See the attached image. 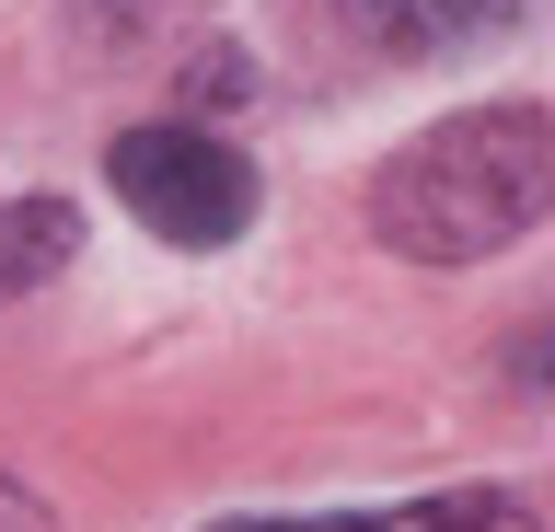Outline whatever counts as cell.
I'll return each mask as SVG.
<instances>
[{"instance_id":"cell-2","label":"cell","mask_w":555,"mask_h":532,"mask_svg":"<svg viewBox=\"0 0 555 532\" xmlns=\"http://www.w3.org/2000/svg\"><path fill=\"white\" fill-rule=\"evenodd\" d=\"M104 185L116 209L173 255H220L255 232V163H243L208 116H151V128H116L104 140Z\"/></svg>"},{"instance_id":"cell-1","label":"cell","mask_w":555,"mask_h":532,"mask_svg":"<svg viewBox=\"0 0 555 532\" xmlns=\"http://www.w3.org/2000/svg\"><path fill=\"white\" fill-rule=\"evenodd\" d=\"M555 209V116L544 105H475L416 128L371 174V232L405 267H486Z\"/></svg>"},{"instance_id":"cell-3","label":"cell","mask_w":555,"mask_h":532,"mask_svg":"<svg viewBox=\"0 0 555 532\" xmlns=\"http://www.w3.org/2000/svg\"><path fill=\"white\" fill-rule=\"evenodd\" d=\"M544 0H336V24L382 59H463V47L520 36Z\"/></svg>"},{"instance_id":"cell-5","label":"cell","mask_w":555,"mask_h":532,"mask_svg":"<svg viewBox=\"0 0 555 532\" xmlns=\"http://www.w3.org/2000/svg\"><path fill=\"white\" fill-rule=\"evenodd\" d=\"M69 255H81V209H69V197H12V209H0V301L47 289Z\"/></svg>"},{"instance_id":"cell-6","label":"cell","mask_w":555,"mask_h":532,"mask_svg":"<svg viewBox=\"0 0 555 532\" xmlns=\"http://www.w3.org/2000/svg\"><path fill=\"white\" fill-rule=\"evenodd\" d=\"M0 532H59V521H47V497H35V486L0 475Z\"/></svg>"},{"instance_id":"cell-7","label":"cell","mask_w":555,"mask_h":532,"mask_svg":"<svg viewBox=\"0 0 555 532\" xmlns=\"http://www.w3.org/2000/svg\"><path fill=\"white\" fill-rule=\"evenodd\" d=\"M104 12H128V0H104Z\"/></svg>"},{"instance_id":"cell-4","label":"cell","mask_w":555,"mask_h":532,"mask_svg":"<svg viewBox=\"0 0 555 532\" xmlns=\"http://www.w3.org/2000/svg\"><path fill=\"white\" fill-rule=\"evenodd\" d=\"M208 532H544L509 486H440L393 509H289V521H208Z\"/></svg>"}]
</instances>
